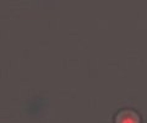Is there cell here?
Returning a JSON list of instances; mask_svg holds the SVG:
<instances>
[{
	"label": "cell",
	"mask_w": 147,
	"mask_h": 123,
	"mask_svg": "<svg viewBox=\"0 0 147 123\" xmlns=\"http://www.w3.org/2000/svg\"><path fill=\"white\" fill-rule=\"evenodd\" d=\"M114 123H141V117L136 111L124 108L115 115Z\"/></svg>",
	"instance_id": "6da1fadb"
}]
</instances>
